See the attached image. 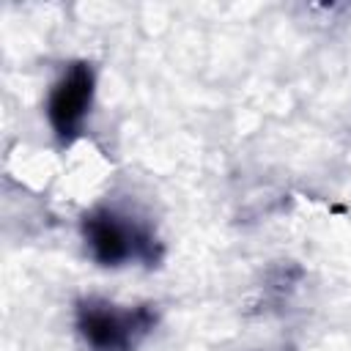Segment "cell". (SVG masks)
I'll list each match as a JSON object with an SVG mask.
<instances>
[{
  "mask_svg": "<svg viewBox=\"0 0 351 351\" xmlns=\"http://www.w3.org/2000/svg\"><path fill=\"white\" fill-rule=\"evenodd\" d=\"M82 236L85 244L101 266H121L126 261H145L154 263L159 258V244L154 233L110 208H96L82 217Z\"/></svg>",
  "mask_w": 351,
  "mask_h": 351,
  "instance_id": "obj_1",
  "label": "cell"
},
{
  "mask_svg": "<svg viewBox=\"0 0 351 351\" xmlns=\"http://www.w3.org/2000/svg\"><path fill=\"white\" fill-rule=\"evenodd\" d=\"M156 313L148 304L121 310L115 304L88 299L77 304V329L90 351H134L154 329Z\"/></svg>",
  "mask_w": 351,
  "mask_h": 351,
  "instance_id": "obj_2",
  "label": "cell"
},
{
  "mask_svg": "<svg viewBox=\"0 0 351 351\" xmlns=\"http://www.w3.org/2000/svg\"><path fill=\"white\" fill-rule=\"evenodd\" d=\"M93 101V69L88 63H71L66 74L55 82L47 101V118L60 143H71Z\"/></svg>",
  "mask_w": 351,
  "mask_h": 351,
  "instance_id": "obj_3",
  "label": "cell"
}]
</instances>
